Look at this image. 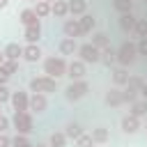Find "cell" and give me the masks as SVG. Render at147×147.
Here are the masks:
<instances>
[{
    "label": "cell",
    "mask_w": 147,
    "mask_h": 147,
    "mask_svg": "<svg viewBox=\"0 0 147 147\" xmlns=\"http://www.w3.org/2000/svg\"><path fill=\"white\" fill-rule=\"evenodd\" d=\"M2 53H5V60H23V46L16 41H9L2 48Z\"/></svg>",
    "instance_id": "17"
},
{
    "label": "cell",
    "mask_w": 147,
    "mask_h": 147,
    "mask_svg": "<svg viewBox=\"0 0 147 147\" xmlns=\"http://www.w3.org/2000/svg\"><path fill=\"white\" fill-rule=\"evenodd\" d=\"M57 51H60L62 57H64V55H74V53H78V44H76V39L64 37V39L57 44Z\"/></svg>",
    "instance_id": "18"
},
{
    "label": "cell",
    "mask_w": 147,
    "mask_h": 147,
    "mask_svg": "<svg viewBox=\"0 0 147 147\" xmlns=\"http://www.w3.org/2000/svg\"><path fill=\"white\" fill-rule=\"evenodd\" d=\"M110 78H113V85L115 87H124L126 83H129V78H131V74H129V69L126 67H113L110 69Z\"/></svg>",
    "instance_id": "10"
},
{
    "label": "cell",
    "mask_w": 147,
    "mask_h": 147,
    "mask_svg": "<svg viewBox=\"0 0 147 147\" xmlns=\"http://www.w3.org/2000/svg\"><path fill=\"white\" fill-rule=\"evenodd\" d=\"M9 78H11V76L7 74V69H5V67H0V85H7V83H9Z\"/></svg>",
    "instance_id": "39"
},
{
    "label": "cell",
    "mask_w": 147,
    "mask_h": 147,
    "mask_svg": "<svg viewBox=\"0 0 147 147\" xmlns=\"http://www.w3.org/2000/svg\"><path fill=\"white\" fill-rule=\"evenodd\" d=\"M87 74V64L80 62V60H71L69 67H67V78L69 80H83Z\"/></svg>",
    "instance_id": "8"
},
{
    "label": "cell",
    "mask_w": 147,
    "mask_h": 147,
    "mask_svg": "<svg viewBox=\"0 0 147 147\" xmlns=\"http://www.w3.org/2000/svg\"><path fill=\"white\" fill-rule=\"evenodd\" d=\"M67 136H64V131H53L51 133V138H48V147H67Z\"/></svg>",
    "instance_id": "28"
},
{
    "label": "cell",
    "mask_w": 147,
    "mask_h": 147,
    "mask_svg": "<svg viewBox=\"0 0 147 147\" xmlns=\"http://www.w3.org/2000/svg\"><path fill=\"white\" fill-rule=\"evenodd\" d=\"M145 124H147V117H145Z\"/></svg>",
    "instance_id": "47"
},
{
    "label": "cell",
    "mask_w": 147,
    "mask_h": 147,
    "mask_svg": "<svg viewBox=\"0 0 147 147\" xmlns=\"http://www.w3.org/2000/svg\"><path fill=\"white\" fill-rule=\"evenodd\" d=\"M113 9L117 14H131L133 11V0H113Z\"/></svg>",
    "instance_id": "29"
},
{
    "label": "cell",
    "mask_w": 147,
    "mask_h": 147,
    "mask_svg": "<svg viewBox=\"0 0 147 147\" xmlns=\"http://www.w3.org/2000/svg\"><path fill=\"white\" fill-rule=\"evenodd\" d=\"M23 37H25L28 44H39V39H41V23L25 28V30H23Z\"/></svg>",
    "instance_id": "21"
},
{
    "label": "cell",
    "mask_w": 147,
    "mask_h": 147,
    "mask_svg": "<svg viewBox=\"0 0 147 147\" xmlns=\"http://www.w3.org/2000/svg\"><path fill=\"white\" fill-rule=\"evenodd\" d=\"M11 147H34V145L30 142V138H28V136H21V133H16V136L11 138Z\"/></svg>",
    "instance_id": "33"
},
{
    "label": "cell",
    "mask_w": 147,
    "mask_h": 147,
    "mask_svg": "<svg viewBox=\"0 0 147 147\" xmlns=\"http://www.w3.org/2000/svg\"><path fill=\"white\" fill-rule=\"evenodd\" d=\"M119 30L124 32V34H131L133 30H136V23H138V18L133 16V11L131 14H119Z\"/></svg>",
    "instance_id": "16"
},
{
    "label": "cell",
    "mask_w": 147,
    "mask_h": 147,
    "mask_svg": "<svg viewBox=\"0 0 147 147\" xmlns=\"http://www.w3.org/2000/svg\"><path fill=\"white\" fill-rule=\"evenodd\" d=\"M101 64H106L108 69L117 67V51H115L113 46H108V48L101 51Z\"/></svg>",
    "instance_id": "22"
},
{
    "label": "cell",
    "mask_w": 147,
    "mask_h": 147,
    "mask_svg": "<svg viewBox=\"0 0 147 147\" xmlns=\"http://www.w3.org/2000/svg\"><path fill=\"white\" fill-rule=\"evenodd\" d=\"M51 16H55V18H67V16H69V5H67V0H55V2L51 5Z\"/></svg>",
    "instance_id": "23"
},
{
    "label": "cell",
    "mask_w": 147,
    "mask_h": 147,
    "mask_svg": "<svg viewBox=\"0 0 147 147\" xmlns=\"http://www.w3.org/2000/svg\"><path fill=\"white\" fill-rule=\"evenodd\" d=\"M136 60H138V44L136 41H122V46L117 48V64L129 69Z\"/></svg>",
    "instance_id": "3"
},
{
    "label": "cell",
    "mask_w": 147,
    "mask_h": 147,
    "mask_svg": "<svg viewBox=\"0 0 147 147\" xmlns=\"http://www.w3.org/2000/svg\"><path fill=\"white\" fill-rule=\"evenodd\" d=\"M28 2H32V5H37V2H39V0H28Z\"/></svg>",
    "instance_id": "44"
},
{
    "label": "cell",
    "mask_w": 147,
    "mask_h": 147,
    "mask_svg": "<svg viewBox=\"0 0 147 147\" xmlns=\"http://www.w3.org/2000/svg\"><path fill=\"white\" fill-rule=\"evenodd\" d=\"M2 67L7 69V74H9V76H14V74L18 71V60H5V62H2Z\"/></svg>",
    "instance_id": "35"
},
{
    "label": "cell",
    "mask_w": 147,
    "mask_h": 147,
    "mask_svg": "<svg viewBox=\"0 0 147 147\" xmlns=\"http://www.w3.org/2000/svg\"><path fill=\"white\" fill-rule=\"evenodd\" d=\"M46 108H48V99H46V94H41V92H32V94H30V113L41 115V113H46Z\"/></svg>",
    "instance_id": "9"
},
{
    "label": "cell",
    "mask_w": 147,
    "mask_h": 147,
    "mask_svg": "<svg viewBox=\"0 0 147 147\" xmlns=\"http://www.w3.org/2000/svg\"><path fill=\"white\" fill-rule=\"evenodd\" d=\"M87 92H90V83L83 78V80H71L67 87H64V99L69 101V103H76V101H80L83 96H87Z\"/></svg>",
    "instance_id": "4"
},
{
    "label": "cell",
    "mask_w": 147,
    "mask_h": 147,
    "mask_svg": "<svg viewBox=\"0 0 147 147\" xmlns=\"http://www.w3.org/2000/svg\"><path fill=\"white\" fill-rule=\"evenodd\" d=\"M67 67H69V62L62 57V55H48V57H44V74L46 76H51V78H62V76H67Z\"/></svg>",
    "instance_id": "1"
},
{
    "label": "cell",
    "mask_w": 147,
    "mask_h": 147,
    "mask_svg": "<svg viewBox=\"0 0 147 147\" xmlns=\"http://www.w3.org/2000/svg\"><path fill=\"white\" fill-rule=\"evenodd\" d=\"M0 147H11V138L7 133H0Z\"/></svg>",
    "instance_id": "40"
},
{
    "label": "cell",
    "mask_w": 147,
    "mask_h": 147,
    "mask_svg": "<svg viewBox=\"0 0 147 147\" xmlns=\"http://www.w3.org/2000/svg\"><path fill=\"white\" fill-rule=\"evenodd\" d=\"M62 32H64V37H69V39L83 37V30H80L78 18H67V21H64V25H62Z\"/></svg>",
    "instance_id": "12"
},
{
    "label": "cell",
    "mask_w": 147,
    "mask_h": 147,
    "mask_svg": "<svg viewBox=\"0 0 147 147\" xmlns=\"http://www.w3.org/2000/svg\"><path fill=\"white\" fill-rule=\"evenodd\" d=\"M119 129H122V133L133 136V133H138V131H140V119H138V117H133V115H124V117H122V122H119Z\"/></svg>",
    "instance_id": "11"
},
{
    "label": "cell",
    "mask_w": 147,
    "mask_h": 147,
    "mask_svg": "<svg viewBox=\"0 0 147 147\" xmlns=\"http://www.w3.org/2000/svg\"><path fill=\"white\" fill-rule=\"evenodd\" d=\"M9 129H11V119H9L7 115H2V113H0V133H7Z\"/></svg>",
    "instance_id": "37"
},
{
    "label": "cell",
    "mask_w": 147,
    "mask_h": 147,
    "mask_svg": "<svg viewBox=\"0 0 147 147\" xmlns=\"http://www.w3.org/2000/svg\"><path fill=\"white\" fill-rule=\"evenodd\" d=\"M34 147H48V145H34Z\"/></svg>",
    "instance_id": "45"
},
{
    "label": "cell",
    "mask_w": 147,
    "mask_h": 147,
    "mask_svg": "<svg viewBox=\"0 0 147 147\" xmlns=\"http://www.w3.org/2000/svg\"><path fill=\"white\" fill-rule=\"evenodd\" d=\"M67 5H69V14L76 18H80L83 14H87V0H67Z\"/></svg>",
    "instance_id": "20"
},
{
    "label": "cell",
    "mask_w": 147,
    "mask_h": 147,
    "mask_svg": "<svg viewBox=\"0 0 147 147\" xmlns=\"http://www.w3.org/2000/svg\"><path fill=\"white\" fill-rule=\"evenodd\" d=\"M145 2H147V0H145Z\"/></svg>",
    "instance_id": "48"
},
{
    "label": "cell",
    "mask_w": 147,
    "mask_h": 147,
    "mask_svg": "<svg viewBox=\"0 0 147 147\" xmlns=\"http://www.w3.org/2000/svg\"><path fill=\"white\" fill-rule=\"evenodd\" d=\"M140 99H145L147 101V80L142 83V87H140Z\"/></svg>",
    "instance_id": "41"
},
{
    "label": "cell",
    "mask_w": 147,
    "mask_h": 147,
    "mask_svg": "<svg viewBox=\"0 0 147 147\" xmlns=\"http://www.w3.org/2000/svg\"><path fill=\"white\" fill-rule=\"evenodd\" d=\"M41 48H39V44H25L23 46V60L25 62H30V64H34V62H39L41 60Z\"/></svg>",
    "instance_id": "13"
},
{
    "label": "cell",
    "mask_w": 147,
    "mask_h": 147,
    "mask_svg": "<svg viewBox=\"0 0 147 147\" xmlns=\"http://www.w3.org/2000/svg\"><path fill=\"white\" fill-rule=\"evenodd\" d=\"M76 55H78V60L85 62V64H99V62H101V51H99L96 46H92L90 41H87V44H80Z\"/></svg>",
    "instance_id": "6"
},
{
    "label": "cell",
    "mask_w": 147,
    "mask_h": 147,
    "mask_svg": "<svg viewBox=\"0 0 147 147\" xmlns=\"http://www.w3.org/2000/svg\"><path fill=\"white\" fill-rule=\"evenodd\" d=\"M133 34H136L138 39H147V18H138Z\"/></svg>",
    "instance_id": "32"
},
{
    "label": "cell",
    "mask_w": 147,
    "mask_h": 147,
    "mask_svg": "<svg viewBox=\"0 0 147 147\" xmlns=\"http://www.w3.org/2000/svg\"><path fill=\"white\" fill-rule=\"evenodd\" d=\"M83 133H85V131H83V126H80L78 122H69V124L64 126V136H67L69 140H74V142H76Z\"/></svg>",
    "instance_id": "25"
},
{
    "label": "cell",
    "mask_w": 147,
    "mask_h": 147,
    "mask_svg": "<svg viewBox=\"0 0 147 147\" xmlns=\"http://www.w3.org/2000/svg\"><path fill=\"white\" fill-rule=\"evenodd\" d=\"M90 136H92V140H94V142H99V145H103V142H108V140H110V133H108V129H106V126H94Z\"/></svg>",
    "instance_id": "27"
},
{
    "label": "cell",
    "mask_w": 147,
    "mask_h": 147,
    "mask_svg": "<svg viewBox=\"0 0 147 147\" xmlns=\"http://www.w3.org/2000/svg\"><path fill=\"white\" fill-rule=\"evenodd\" d=\"M103 103L110 106V108L122 106V103H124V99H122V90H119V87H110V90L103 94Z\"/></svg>",
    "instance_id": "15"
},
{
    "label": "cell",
    "mask_w": 147,
    "mask_h": 147,
    "mask_svg": "<svg viewBox=\"0 0 147 147\" xmlns=\"http://www.w3.org/2000/svg\"><path fill=\"white\" fill-rule=\"evenodd\" d=\"M11 101V90L7 85H0V106L2 103H9Z\"/></svg>",
    "instance_id": "36"
},
{
    "label": "cell",
    "mask_w": 147,
    "mask_h": 147,
    "mask_svg": "<svg viewBox=\"0 0 147 147\" xmlns=\"http://www.w3.org/2000/svg\"><path fill=\"white\" fill-rule=\"evenodd\" d=\"M78 23H80L83 34H90V32H94V28H96V18H94L92 14H83V16L78 18Z\"/></svg>",
    "instance_id": "24"
},
{
    "label": "cell",
    "mask_w": 147,
    "mask_h": 147,
    "mask_svg": "<svg viewBox=\"0 0 147 147\" xmlns=\"http://www.w3.org/2000/svg\"><path fill=\"white\" fill-rule=\"evenodd\" d=\"M9 103H11L14 113H25V110H30V94L25 90H16V92H11Z\"/></svg>",
    "instance_id": "7"
},
{
    "label": "cell",
    "mask_w": 147,
    "mask_h": 147,
    "mask_svg": "<svg viewBox=\"0 0 147 147\" xmlns=\"http://www.w3.org/2000/svg\"><path fill=\"white\" fill-rule=\"evenodd\" d=\"M94 145H96V142L92 140V136H90V133H83V136L76 140V147H94Z\"/></svg>",
    "instance_id": "34"
},
{
    "label": "cell",
    "mask_w": 147,
    "mask_h": 147,
    "mask_svg": "<svg viewBox=\"0 0 147 147\" xmlns=\"http://www.w3.org/2000/svg\"><path fill=\"white\" fill-rule=\"evenodd\" d=\"M9 2H11V0H0V11H2V9H7V7H9Z\"/></svg>",
    "instance_id": "42"
},
{
    "label": "cell",
    "mask_w": 147,
    "mask_h": 147,
    "mask_svg": "<svg viewBox=\"0 0 147 147\" xmlns=\"http://www.w3.org/2000/svg\"><path fill=\"white\" fill-rule=\"evenodd\" d=\"M32 9H34V14H37L39 18L51 16V2H46V0H39L37 5H32Z\"/></svg>",
    "instance_id": "31"
},
{
    "label": "cell",
    "mask_w": 147,
    "mask_h": 147,
    "mask_svg": "<svg viewBox=\"0 0 147 147\" xmlns=\"http://www.w3.org/2000/svg\"><path fill=\"white\" fill-rule=\"evenodd\" d=\"M11 129L21 136H30L34 131V119H32V113L25 110V113H14L11 115Z\"/></svg>",
    "instance_id": "2"
},
{
    "label": "cell",
    "mask_w": 147,
    "mask_h": 147,
    "mask_svg": "<svg viewBox=\"0 0 147 147\" xmlns=\"http://www.w3.org/2000/svg\"><path fill=\"white\" fill-rule=\"evenodd\" d=\"M129 115H133V117H138V119L147 117V101H145V99H138V101L129 103Z\"/></svg>",
    "instance_id": "19"
},
{
    "label": "cell",
    "mask_w": 147,
    "mask_h": 147,
    "mask_svg": "<svg viewBox=\"0 0 147 147\" xmlns=\"http://www.w3.org/2000/svg\"><path fill=\"white\" fill-rule=\"evenodd\" d=\"M18 21H21V25H23V28H30V25H37V23H41V18L34 14V9H32V7H25V9H21V14H18Z\"/></svg>",
    "instance_id": "14"
},
{
    "label": "cell",
    "mask_w": 147,
    "mask_h": 147,
    "mask_svg": "<svg viewBox=\"0 0 147 147\" xmlns=\"http://www.w3.org/2000/svg\"><path fill=\"white\" fill-rule=\"evenodd\" d=\"M46 2H51V5H53V2H55V0H46Z\"/></svg>",
    "instance_id": "46"
},
{
    "label": "cell",
    "mask_w": 147,
    "mask_h": 147,
    "mask_svg": "<svg viewBox=\"0 0 147 147\" xmlns=\"http://www.w3.org/2000/svg\"><path fill=\"white\" fill-rule=\"evenodd\" d=\"M90 44H92V46H96L99 51H103V48H108V46H110V37H108L106 32H94Z\"/></svg>",
    "instance_id": "26"
},
{
    "label": "cell",
    "mask_w": 147,
    "mask_h": 147,
    "mask_svg": "<svg viewBox=\"0 0 147 147\" xmlns=\"http://www.w3.org/2000/svg\"><path fill=\"white\" fill-rule=\"evenodd\" d=\"M2 62H5V53L0 51V67H2Z\"/></svg>",
    "instance_id": "43"
},
{
    "label": "cell",
    "mask_w": 147,
    "mask_h": 147,
    "mask_svg": "<svg viewBox=\"0 0 147 147\" xmlns=\"http://www.w3.org/2000/svg\"><path fill=\"white\" fill-rule=\"evenodd\" d=\"M122 99H124V103H133V101H138V99H140V90H136V87L126 85V87L122 90Z\"/></svg>",
    "instance_id": "30"
},
{
    "label": "cell",
    "mask_w": 147,
    "mask_h": 147,
    "mask_svg": "<svg viewBox=\"0 0 147 147\" xmlns=\"http://www.w3.org/2000/svg\"><path fill=\"white\" fill-rule=\"evenodd\" d=\"M28 87H30V92H41V94H53V92L57 90V80L44 74V76H34V78H30V83H28Z\"/></svg>",
    "instance_id": "5"
},
{
    "label": "cell",
    "mask_w": 147,
    "mask_h": 147,
    "mask_svg": "<svg viewBox=\"0 0 147 147\" xmlns=\"http://www.w3.org/2000/svg\"><path fill=\"white\" fill-rule=\"evenodd\" d=\"M138 55H145L147 57V39H138Z\"/></svg>",
    "instance_id": "38"
}]
</instances>
